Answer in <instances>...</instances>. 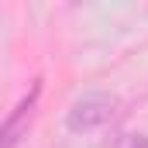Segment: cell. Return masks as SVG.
<instances>
[{
	"instance_id": "cell-1",
	"label": "cell",
	"mask_w": 148,
	"mask_h": 148,
	"mask_svg": "<svg viewBox=\"0 0 148 148\" xmlns=\"http://www.w3.org/2000/svg\"><path fill=\"white\" fill-rule=\"evenodd\" d=\"M117 107H121V100L114 93H83L69 107V114H66V127L73 134H90V131L110 124V117L117 114Z\"/></svg>"
},
{
	"instance_id": "cell-2",
	"label": "cell",
	"mask_w": 148,
	"mask_h": 148,
	"mask_svg": "<svg viewBox=\"0 0 148 148\" xmlns=\"http://www.w3.org/2000/svg\"><path fill=\"white\" fill-rule=\"evenodd\" d=\"M38 97H41V79H35L31 90H28V97H21V103L7 114V121H3V127H0V145H3V148H17V141L28 134Z\"/></svg>"
},
{
	"instance_id": "cell-3",
	"label": "cell",
	"mask_w": 148,
	"mask_h": 148,
	"mask_svg": "<svg viewBox=\"0 0 148 148\" xmlns=\"http://www.w3.org/2000/svg\"><path fill=\"white\" fill-rule=\"evenodd\" d=\"M127 148H148V138L138 134V138H131V145H127Z\"/></svg>"
}]
</instances>
